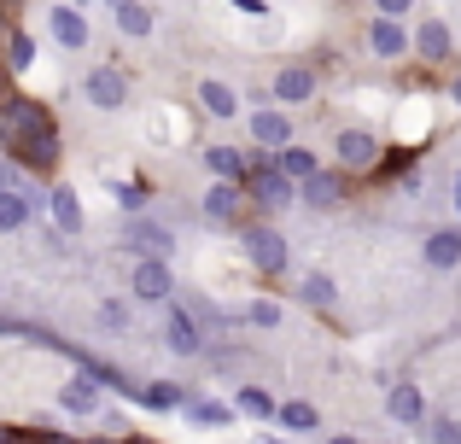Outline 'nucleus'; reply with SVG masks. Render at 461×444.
Segmentation results:
<instances>
[{
  "label": "nucleus",
  "mask_w": 461,
  "mask_h": 444,
  "mask_svg": "<svg viewBox=\"0 0 461 444\" xmlns=\"http://www.w3.org/2000/svg\"><path fill=\"white\" fill-rule=\"evenodd\" d=\"M420 433H427L432 444H461V427H456V421H427Z\"/></svg>",
  "instance_id": "obj_34"
},
{
  "label": "nucleus",
  "mask_w": 461,
  "mask_h": 444,
  "mask_svg": "<svg viewBox=\"0 0 461 444\" xmlns=\"http://www.w3.org/2000/svg\"><path fill=\"white\" fill-rule=\"evenodd\" d=\"M129 251H135V258H169L176 240H169V228H158V222H135L129 228Z\"/></svg>",
  "instance_id": "obj_10"
},
{
  "label": "nucleus",
  "mask_w": 461,
  "mask_h": 444,
  "mask_svg": "<svg viewBox=\"0 0 461 444\" xmlns=\"http://www.w3.org/2000/svg\"><path fill=\"white\" fill-rule=\"evenodd\" d=\"M385 415H392L397 427H420V415H427V398H420V386L397 380V386L385 392Z\"/></svg>",
  "instance_id": "obj_6"
},
{
  "label": "nucleus",
  "mask_w": 461,
  "mask_h": 444,
  "mask_svg": "<svg viewBox=\"0 0 461 444\" xmlns=\"http://www.w3.org/2000/svg\"><path fill=\"white\" fill-rule=\"evenodd\" d=\"M23 222H30V199L18 187H0V234H18Z\"/></svg>",
  "instance_id": "obj_22"
},
{
  "label": "nucleus",
  "mask_w": 461,
  "mask_h": 444,
  "mask_svg": "<svg viewBox=\"0 0 461 444\" xmlns=\"http://www.w3.org/2000/svg\"><path fill=\"white\" fill-rule=\"evenodd\" d=\"M275 164H281V170L293 176V182H304V176H315V170H321L310 147H281V159H275Z\"/></svg>",
  "instance_id": "obj_27"
},
{
  "label": "nucleus",
  "mask_w": 461,
  "mask_h": 444,
  "mask_svg": "<svg viewBox=\"0 0 461 444\" xmlns=\"http://www.w3.org/2000/svg\"><path fill=\"white\" fill-rule=\"evenodd\" d=\"M47 23H53V41L59 47H88V23H82L77 6H53V12H47Z\"/></svg>",
  "instance_id": "obj_12"
},
{
  "label": "nucleus",
  "mask_w": 461,
  "mask_h": 444,
  "mask_svg": "<svg viewBox=\"0 0 461 444\" xmlns=\"http://www.w3.org/2000/svg\"><path fill=\"white\" fill-rule=\"evenodd\" d=\"M12 152H18L30 170H53V164H59V135H18Z\"/></svg>",
  "instance_id": "obj_9"
},
{
  "label": "nucleus",
  "mask_w": 461,
  "mask_h": 444,
  "mask_svg": "<svg viewBox=\"0 0 461 444\" xmlns=\"http://www.w3.org/2000/svg\"><path fill=\"white\" fill-rule=\"evenodd\" d=\"M204 164H211V176H222V182H246V176H251V159L240 147H211Z\"/></svg>",
  "instance_id": "obj_16"
},
{
  "label": "nucleus",
  "mask_w": 461,
  "mask_h": 444,
  "mask_svg": "<svg viewBox=\"0 0 461 444\" xmlns=\"http://www.w3.org/2000/svg\"><path fill=\"white\" fill-rule=\"evenodd\" d=\"M304 205L310 211H333L339 205V182H333V176H321V170L304 176Z\"/></svg>",
  "instance_id": "obj_25"
},
{
  "label": "nucleus",
  "mask_w": 461,
  "mask_h": 444,
  "mask_svg": "<svg viewBox=\"0 0 461 444\" xmlns=\"http://www.w3.org/2000/svg\"><path fill=\"white\" fill-rule=\"evenodd\" d=\"M35 65V41L30 35H12V70H30Z\"/></svg>",
  "instance_id": "obj_33"
},
{
  "label": "nucleus",
  "mask_w": 461,
  "mask_h": 444,
  "mask_svg": "<svg viewBox=\"0 0 461 444\" xmlns=\"http://www.w3.org/2000/svg\"><path fill=\"white\" fill-rule=\"evenodd\" d=\"M0 444H18V433H12V427H0Z\"/></svg>",
  "instance_id": "obj_37"
},
{
  "label": "nucleus",
  "mask_w": 461,
  "mask_h": 444,
  "mask_svg": "<svg viewBox=\"0 0 461 444\" xmlns=\"http://www.w3.org/2000/svg\"><path fill=\"white\" fill-rule=\"evenodd\" d=\"M450 23H438V18H427V23H420V30H415V53L420 59H432V65H438V59H450Z\"/></svg>",
  "instance_id": "obj_15"
},
{
  "label": "nucleus",
  "mask_w": 461,
  "mask_h": 444,
  "mask_svg": "<svg viewBox=\"0 0 461 444\" xmlns=\"http://www.w3.org/2000/svg\"><path fill=\"white\" fill-rule=\"evenodd\" d=\"M117 30H123L129 41H147L152 35V12L140 6V0H123V6H117Z\"/></svg>",
  "instance_id": "obj_23"
},
{
  "label": "nucleus",
  "mask_w": 461,
  "mask_h": 444,
  "mask_svg": "<svg viewBox=\"0 0 461 444\" xmlns=\"http://www.w3.org/2000/svg\"><path fill=\"white\" fill-rule=\"evenodd\" d=\"M251 135H258V147H286V135H293V123H286V112H275V105H263V112H251Z\"/></svg>",
  "instance_id": "obj_11"
},
{
  "label": "nucleus",
  "mask_w": 461,
  "mask_h": 444,
  "mask_svg": "<svg viewBox=\"0 0 461 444\" xmlns=\"http://www.w3.org/2000/svg\"><path fill=\"white\" fill-rule=\"evenodd\" d=\"M240 194H246L240 182H216L211 194H204V217L211 222H240Z\"/></svg>",
  "instance_id": "obj_13"
},
{
  "label": "nucleus",
  "mask_w": 461,
  "mask_h": 444,
  "mask_svg": "<svg viewBox=\"0 0 461 444\" xmlns=\"http://www.w3.org/2000/svg\"><path fill=\"white\" fill-rule=\"evenodd\" d=\"M181 410H187L193 427H228V421H234V410H228V403H216V398H187Z\"/></svg>",
  "instance_id": "obj_21"
},
{
  "label": "nucleus",
  "mask_w": 461,
  "mask_h": 444,
  "mask_svg": "<svg viewBox=\"0 0 461 444\" xmlns=\"http://www.w3.org/2000/svg\"><path fill=\"white\" fill-rule=\"evenodd\" d=\"M403 47H415L403 35V23H397V18H374V30H368V53L374 59H397Z\"/></svg>",
  "instance_id": "obj_8"
},
{
  "label": "nucleus",
  "mask_w": 461,
  "mask_h": 444,
  "mask_svg": "<svg viewBox=\"0 0 461 444\" xmlns=\"http://www.w3.org/2000/svg\"><path fill=\"white\" fill-rule=\"evenodd\" d=\"M47 211H53V228H59V234H82V199L70 194V187H53Z\"/></svg>",
  "instance_id": "obj_17"
},
{
  "label": "nucleus",
  "mask_w": 461,
  "mask_h": 444,
  "mask_svg": "<svg viewBox=\"0 0 461 444\" xmlns=\"http://www.w3.org/2000/svg\"><path fill=\"white\" fill-rule=\"evenodd\" d=\"M240 246H246V258L258 263L263 275H281L286 269V240L275 234V228H240Z\"/></svg>",
  "instance_id": "obj_1"
},
{
  "label": "nucleus",
  "mask_w": 461,
  "mask_h": 444,
  "mask_svg": "<svg viewBox=\"0 0 461 444\" xmlns=\"http://www.w3.org/2000/svg\"><path fill=\"white\" fill-rule=\"evenodd\" d=\"M140 403H152V410H181L187 398H181L176 386H164V380H158V386H147V392H140Z\"/></svg>",
  "instance_id": "obj_32"
},
{
  "label": "nucleus",
  "mask_w": 461,
  "mask_h": 444,
  "mask_svg": "<svg viewBox=\"0 0 461 444\" xmlns=\"http://www.w3.org/2000/svg\"><path fill=\"white\" fill-rule=\"evenodd\" d=\"M100 328L105 333H123L129 328V304H123V298H105V304H100Z\"/></svg>",
  "instance_id": "obj_31"
},
{
  "label": "nucleus",
  "mask_w": 461,
  "mask_h": 444,
  "mask_svg": "<svg viewBox=\"0 0 461 444\" xmlns=\"http://www.w3.org/2000/svg\"><path fill=\"white\" fill-rule=\"evenodd\" d=\"M275 421H281L286 433H315V421H321V415H315V403H304V398H286L281 410H275Z\"/></svg>",
  "instance_id": "obj_20"
},
{
  "label": "nucleus",
  "mask_w": 461,
  "mask_h": 444,
  "mask_svg": "<svg viewBox=\"0 0 461 444\" xmlns=\"http://www.w3.org/2000/svg\"><path fill=\"white\" fill-rule=\"evenodd\" d=\"M374 6H380V18H403L409 0H374Z\"/></svg>",
  "instance_id": "obj_36"
},
{
  "label": "nucleus",
  "mask_w": 461,
  "mask_h": 444,
  "mask_svg": "<svg viewBox=\"0 0 461 444\" xmlns=\"http://www.w3.org/2000/svg\"><path fill=\"white\" fill-rule=\"evenodd\" d=\"M427 263H432V269H456V263H461V234H456V228L427 234Z\"/></svg>",
  "instance_id": "obj_19"
},
{
  "label": "nucleus",
  "mask_w": 461,
  "mask_h": 444,
  "mask_svg": "<svg viewBox=\"0 0 461 444\" xmlns=\"http://www.w3.org/2000/svg\"><path fill=\"white\" fill-rule=\"evenodd\" d=\"M275 100H281V105H304L310 100V94H315V77H310V70L304 65H293V70H281V77H275Z\"/></svg>",
  "instance_id": "obj_14"
},
{
  "label": "nucleus",
  "mask_w": 461,
  "mask_h": 444,
  "mask_svg": "<svg viewBox=\"0 0 461 444\" xmlns=\"http://www.w3.org/2000/svg\"><path fill=\"white\" fill-rule=\"evenodd\" d=\"M339 159H345L350 170H362V164H374V159H380V140H374V135H362V129H345V135H339Z\"/></svg>",
  "instance_id": "obj_18"
},
{
  "label": "nucleus",
  "mask_w": 461,
  "mask_h": 444,
  "mask_svg": "<svg viewBox=\"0 0 461 444\" xmlns=\"http://www.w3.org/2000/svg\"><path fill=\"white\" fill-rule=\"evenodd\" d=\"M123 444H147V439H123Z\"/></svg>",
  "instance_id": "obj_44"
},
{
  "label": "nucleus",
  "mask_w": 461,
  "mask_h": 444,
  "mask_svg": "<svg viewBox=\"0 0 461 444\" xmlns=\"http://www.w3.org/2000/svg\"><path fill=\"white\" fill-rule=\"evenodd\" d=\"M327 444H362V439H350V433H339V439H327Z\"/></svg>",
  "instance_id": "obj_38"
},
{
  "label": "nucleus",
  "mask_w": 461,
  "mask_h": 444,
  "mask_svg": "<svg viewBox=\"0 0 461 444\" xmlns=\"http://www.w3.org/2000/svg\"><path fill=\"white\" fill-rule=\"evenodd\" d=\"M59 403L77 410V415H94V410H100V386H94V380H70V386L59 392Z\"/></svg>",
  "instance_id": "obj_26"
},
{
  "label": "nucleus",
  "mask_w": 461,
  "mask_h": 444,
  "mask_svg": "<svg viewBox=\"0 0 461 444\" xmlns=\"http://www.w3.org/2000/svg\"><path fill=\"white\" fill-rule=\"evenodd\" d=\"M0 187H12V170H6V164H0Z\"/></svg>",
  "instance_id": "obj_39"
},
{
  "label": "nucleus",
  "mask_w": 461,
  "mask_h": 444,
  "mask_svg": "<svg viewBox=\"0 0 461 444\" xmlns=\"http://www.w3.org/2000/svg\"><path fill=\"white\" fill-rule=\"evenodd\" d=\"M246 316H251V328H281V304H275V298H251L246 304Z\"/></svg>",
  "instance_id": "obj_30"
},
{
  "label": "nucleus",
  "mask_w": 461,
  "mask_h": 444,
  "mask_svg": "<svg viewBox=\"0 0 461 444\" xmlns=\"http://www.w3.org/2000/svg\"><path fill=\"white\" fill-rule=\"evenodd\" d=\"M258 444H281V439H258Z\"/></svg>",
  "instance_id": "obj_43"
},
{
  "label": "nucleus",
  "mask_w": 461,
  "mask_h": 444,
  "mask_svg": "<svg viewBox=\"0 0 461 444\" xmlns=\"http://www.w3.org/2000/svg\"><path fill=\"white\" fill-rule=\"evenodd\" d=\"M18 135H53V112L35 100H6V140Z\"/></svg>",
  "instance_id": "obj_3"
},
{
  "label": "nucleus",
  "mask_w": 461,
  "mask_h": 444,
  "mask_svg": "<svg viewBox=\"0 0 461 444\" xmlns=\"http://www.w3.org/2000/svg\"><path fill=\"white\" fill-rule=\"evenodd\" d=\"M105 6H112V12H117V6H123V0H105Z\"/></svg>",
  "instance_id": "obj_42"
},
{
  "label": "nucleus",
  "mask_w": 461,
  "mask_h": 444,
  "mask_svg": "<svg viewBox=\"0 0 461 444\" xmlns=\"http://www.w3.org/2000/svg\"><path fill=\"white\" fill-rule=\"evenodd\" d=\"M164 340H169V351H176V357H199V351H204V328L193 322V310H187V304H181V310H169Z\"/></svg>",
  "instance_id": "obj_5"
},
{
  "label": "nucleus",
  "mask_w": 461,
  "mask_h": 444,
  "mask_svg": "<svg viewBox=\"0 0 461 444\" xmlns=\"http://www.w3.org/2000/svg\"><path fill=\"white\" fill-rule=\"evenodd\" d=\"M169 286H176V281H169V263H164V258H140L135 275H129V293L147 298V304H164Z\"/></svg>",
  "instance_id": "obj_2"
},
{
  "label": "nucleus",
  "mask_w": 461,
  "mask_h": 444,
  "mask_svg": "<svg viewBox=\"0 0 461 444\" xmlns=\"http://www.w3.org/2000/svg\"><path fill=\"white\" fill-rule=\"evenodd\" d=\"M339 298V286H333V275H310L304 281V304H315V310H327Z\"/></svg>",
  "instance_id": "obj_29"
},
{
  "label": "nucleus",
  "mask_w": 461,
  "mask_h": 444,
  "mask_svg": "<svg viewBox=\"0 0 461 444\" xmlns=\"http://www.w3.org/2000/svg\"><path fill=\"white\" fill-rule=\"evenodd\" d=\"M234 403H240L246 415H258V421H275V410H281V403H275L263 386H240V398H234Z\"/></svg>",
  "instance_id": "obj_28"
},
{
  "label": "nucleus",
  "mask_w": 461,
  "mask_h": 444,
  "mask_svg": "<svg viewBox=\"0 0 461 444\" xmlns=\"http://www.w3.org/2000/svg\"><path fill=\"white\" fill-rule=\"evenodd\" d=\"M251 194H258V205L281 211V205H293V199H298V182H293V176H286V170H263Z\"/></svg>",
  "instance_id": "obj_7"
},
{
  "label": "nucleus",
  "mask_w": 461,
  "mask_h": 444,
  "mask_svg": "<svg viewBox=\"0 0 461 444\" xmlns=\"http://www.w3.org/2000/svg\"><path fill=\"white\" fill-rule=\"evenodd\" d=\"M456 211H461V176H456Z\"/></svg>",
  "instance_id": "obj_40"
},
{
  "label": "nucleus",
  "mask_w": 461,
  "mask_h": 444,
  "mask_svg": "<svg viewBox=\"0 0 461 444\" xmlns=\"http://www.w3.org/2000/svg\"><path fill=\"white\" fill-rule=\"evenodd\" d=\"M199 100H204V112H211V117H234L240 112V94L228 88V82H199Z\"/></svg>",
  "instance_id": "obj_24"
},
{
  "label": "nucleus",
  "mask_w": 461,
  "mask_h": 444,
  "mask_svg": "<svg viewBox=\"0 0 461 444\" xmlns=\"http://www.w3.org/2000/svg\"><path fill=\"white\" fill-rule=\"evenodd\" d=\"M82 94H88L100 112H117V105L129 100V82H123V70H112V65H100V70H88V82H82Z\"/></svg>",
  "instance_id": "obj_4"
},
{
  "label": "nucleus",
  "mask_w": 461,
  "mask_h": 444,
  "mask_svg": "<svg viewBox=\"0 0 461 444\" xmlns=\"http://www.w3.org/2000/svg\"><path fill=\"white\" fill-rule=\"evenodd\" d=\"M450 94H456V105H461V77H456V88H450Z\"/></svg>",
  "instance_id": "obj_41"
},
{
  "label": "nucleus",
  "mask_w": 461,
  "mask_h": 444,
  "mask_svg": "<svg viewBox=\"0 0 461 444\" xmlns=\"http://www.w3.org/2000/svg\"><path fill=\"white\" fill-rule=\"evenodd\" d=\"M117 199H123V205L135 211V205H147V187H117Z\"/></svg>",
  "instance_id": "obj_35"
}]
</instances>
